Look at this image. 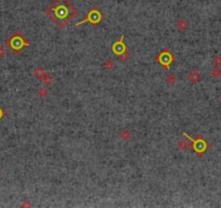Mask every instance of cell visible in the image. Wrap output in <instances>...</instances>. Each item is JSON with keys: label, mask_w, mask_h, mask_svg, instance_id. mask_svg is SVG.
Returning a JSON list of instances; mask_svg holds the SVG:
<instances>
[{"label": "cell", "mask_w": 221, "mask_h": 208, "mask_svg": "<svg viewBox=\"0 0 221 208\" xmlns=\"http://www.w3.org/2000/svg\"><path fill=\"white\" fill-rule=\"evenodd\" d=\"M102 20H103V15H102V13L98 10L97 8H92L91 10L87 13V15L85 17V20L79 23H77L76 26H79V25L84 24V23H90L91 25H98Z\"/></svg>", "instance_id": "5b68a950"}, {"label": "cell", "mask_w": 221, "mask_h": 208, "mask_svg": "<svg viewBox=\"0 0 221 208\" xmlns=\"http://www.w3.org/2000/svg\"><path fill=\"white\" fill-rule=\"evenodd\" d=\"M176 26H177V28L180 30V32H184L186 28L189 27V23L186 22L184 19H180V20L177 22Z\"/></svg>", "instance_id": "9c48e42d"}, {"label": "cell", "mask_w": 221, "mask_h": 208, "mask_svg": "<svg viewBox=\"0 0 221 208\" xmlns=\"http://www.w3.org/2000/svg\"><path fill=\"white\" fill-rule=\"evenodd\" d=\"M210 75H211V77H214V78H218V77L221 75V72H220V69H219V67H215V68L211 69Z\"/></svg>", "instance_id": "9a60e30c"}, {"label": "cell", "mask_w": 221, "mask_h": 208, "mask_svg": "<svg viewBox=\"0 0 221 208\" xmlns=\"http://www.w3.org/2000/svg\"><path fill=\"white\" fill-rule=\"evenodd\" d=\"M155 60L163 67H165L166 69H169L170 68V65L176 61V57H174V55L168 49H163Z\"/></svg>", "instance_id": "277c9868"}, {"label": "cell", "mask_w": 221, "mask_h": 208, "mask_svg": "<svg viewBox=\"0 0 221 208\" xmlns=\"http://www.w3.org/2000/svg\"><path fill=\"white\" fill-rule=\"evenodd\" d=\"M33 74H34V76L37 78V79H40L41 80V78L43 76H45L47 73H46V69L43 68V67L41 66H37L35 69H34V72H33Z\"/></svg>", "instance_id": "ba28073f"}, {"label": "cell", "mask_w": 221, "mask_h": 208, "mask_svg": "<svg viewBox=\"0 0 221 208\" xmlns=\"http://www.w3.org/2000/svg\"><path fill=\"white\" fill-rule=\"evenodd\" d=\"M103 67H104L105 69H107V71H113L115 67V63L114 61H112L111 59L106 60L104 63H103Z\"/></svg>", "instance_id": "8fae6325"}, {"label": "cell", "mask_w": 221, "mask_h": 208, "mask_svg": "<svg viewBox=\"0 0 221 208\" xmlns=\"http://www.w3.org/2000/svg\"><path fill=\"white\" fill-rule=\"evenodd\" d=\"M124 35H122L120 36V38L118 40H116V41L114 42L112 45V47H111V49H112L113 53H114L115 55H116L117 57H119V55H122L124 52H126L127 50H128V48H127V46L124 43Z\"/></svg>", "instance_id": "8992f818"}, {"label": "cell", "mask_w": 221, "mask_h": 208, "mask_svg": "<svg viewBox=\"0 0 221 208\" xmlns=\"http://www.w3.org/2000/svg\"><path fill=\"white\" fill-rule=\"evenodd\" d=\"M37 93H38V95H39V97L46 98L48 95V90L46 89V88H39Z\"/></svg>", "instance_id": "e0dca14e"}, {"label": "cell", "mask_w": 221, "mask_h": 208, "mask_svg": "<svg viewBox=\"0 0 221 208\" xmlns=\"http://www.w3.org/2000/svg\"><path fill=\"white\" fill-rule=\"evenodd\" d=\"M5 45L14 52V54H20L21 51L24 50L25 48L29 47L30 43L28 40L25 39V37L21 33L16 32L5 41Z\"/></svg>", "instance_id": "7a4b0ae2"}, {"label": "cell", "mask_w": 221, "mask_h": 208, "mask_svg": "<svg viewBox=\"0 0 221 208\" xmlns=\"http://www.w3.org/2000/svg\"><path fill=\"white\" fill-rule=\"evenodd\" d=\"M78 13V10L68 0H55L46 10V14L55 25L64 28Z\"/></svg>", "instance_id": "6da1fadb"}, {"label": "cell", "mask_w": 221, "mask_h": 208, "mask_svg": "<svg viewBox=\"0 0 221 208\" xmlns=\"http://www.w3.org/2000/svg\"><path fill=\"white\" fill-rule=\"evenodd\" d=\"M0 175H1V170H0Z\"/></svg>", "instance_id": "7402d4cb"}, {"label": "cell", "mask_w": 221, "mask_h": 208, "mask_svg": "<svg viewBox=\"0 0 221 208\" xmlns=\"http://www.w3.org/2000/svg\"><path fill=\"white\" fill-rule=\"evenodd\" d=\"M166 81L168 85H170V86H172V85L176 84L177 81V77L174 74H172V73H170V74H168L166 76Z\"/></svg>", "instance_id": "7c38bea8"}, {"label": "cell", "mask_w": 221, "mask_h": 208, "mask_svg": "<svg viewBox=\"0 0 221 208\" xmlns=\"http://www.w3.org/2000/svg\"><path fill=\"white\" fill-rule=\"evenodd\" d=\"M119 137L122 138V140H124V141H127V140H129L130 138H131V132L128 130V129H124L122 132H120Z\"/></svg>", "instance_id": "4fadbf2b"}, {"label": "cell", "mask_w": 221, "mask_h": 208, "mask_svg": "<svg viewBox=\"0 0 221 208\" xmlns=\"http://www.w3.org/2000/svg\"><path fill=\"white\" fill-rule=\"evenodd\" d=\"M212 63L216 67H221V57H216L212 60Z\"/></svg>", "instance_id": "ac0fdd59"}, {"label": "cell", "mask_w": 221, "mask_h": 208, "mask_svg": "<svg viewBox=\"0 0 221 208\" xmlns=\"http://www.w3.org/2000/svg\"><path fill=\"white\" fill-rule=\"evenodd\" d=\"M5 117V111H3L1 107H0V119H2Z\"/></svg>", "instance_id": "44dd1931"}, {"label": "cell", "mask_w": 221, "mask_h": 208, "mask_svg": "<svg viewBox=\"0 0 221 208\" xmlns=\"http://www.w3.org/2000/svg\"><path fill=\"white\" fill-rule=\"evenodd\" d=\"M5 53H7V51H5V47H3V46H0V57H5Z\"/></svg>", "instance_id": "d6986e66"}, {"label": "cell", "mask_w": 221, "mask_h": 208, "mask_svg": "<svg viewBox=\"0 0 221 208\" xmlns=\"http://www.w3.org/2000/svg\"><path fill=\"white\" fill-rule=\"evenodd\" d=\"M186 78H188L189 81H191L192 84H197V82L202 79V74L199 72V71H196V69H192L191 72L188 74Z\"/></svg>", "instance_id": "52a82bcc"}, {"label": "cell", "mask_w": 221, "mask_h": 208, "mask_svg": "<svg viewBox=\"0 0 221 208\" xmlns=\"http://www.w3.org/2000/svg\"><path fill=\"white\" fill-rule=\"evenodd\" d=\"M30 206H32V204H30L28 201H25L24 203L22 204V207H30Z\"/></svg>", "instance_id": "ffe728a7"}, {"label": "cell", "mask_w": 221, "mask_h": 208, "mask_svg": "<svg viewBox=\"0 0 221 208\" xmlns=\"http://www.w3.org/2000/svg\"><path fill=\"white\" fill-rule=\"evenodd\" d=\"M52 81H53V78L50 76V75H48V74H46L45 76L41 78V82L45 85V86H47V87L52 84Z\"/></svg>", "instance_id": "5bb4252c"}, {"label": "cell", "mask_w": 221, "mask_h": 208, "mask_svg": "<svg viewBox=\"0 0 221 208\" xmlns=\"http://www.w3.org/2000/svg\"><path fill=\"white\" fill-rule=\"evenodd\" d=\"M177 147H178L179 150H181V151H185L186 149H189V147H190V144L188 143V141H186V140L181 139V140H179V141H178V143H177Z\"/></svg>", "instance_id": "30bf717a"}, {"label": "cell", "mask_w": 221, "mask_h": 208, "mask_svg": "<svg viewBox=\"0 0 221 208\" xmlns=\"http://www.w3.org/2000/svg\"><path fill=\"white\" fill-rule=\"evenodd\" d=\"M220 100H221V95H220Z\"/></svg>", "instance_id": "603a6c76"}, {"label": "cell", "mask_w": 221, "mask_h": 208, "mask_svg": "<svg viewBox=\"0 0 221 208\" xmlns=\"http://www.w3.org/2000/svg\"><path fill=\"white\" fill-rule=\"evenodd\" d=\"M183 136L185 138H188L189 140H191V144H190V147L192 149V151L196 154L197 156H202L207 150L209 149V143L206 141V139L204 138L203 136H197L196 139H193L191 136H190L188 132L184 131Z\"/></svg>", "instance_id": "3957f363"}, {"label": "cell", "mask_w": 221, "mask_h": 208, "mask_svg": "<svg viewBox=\"0 0 221 208\" xmlns=\"http://www.w3.org/2000/svg\"><path fill=\"white\" fill-rule=\"evenodd\" d=\"M129 57H130V53H129V51L127 50L126 52H124L122 55H119V57H118V59H119L122 62H126V61L129 59Z\"/></svg>", "instance_id": "2e32d148"}]
</instances>
